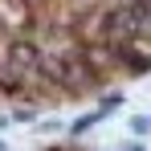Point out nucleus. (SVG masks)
<instances>
[{"mask_svg": "<svg viewBox=\"0 0 151 151\" xmlns=\"http://www.w3.org/2000/svg\"><path fill=\"white\" fill-rule=\"evenodd\" d=\"M0 151H8V147H4V143H0Z\"/></svg>", "mask_w": 151, "mask_h": 151, "instance_id": "obj_1", "label": "nucleus"}]
</instances>
